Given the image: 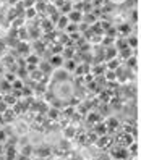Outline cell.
<instances>
[{"instance_id":"12","label":"cell","mask_w":141,"mask_h":160,"mask_svg":"<svg viewBox=\"0 0 141 160\" xmlns=\"http://www.w3.org/2000/svg\"><path fill=\"white\" fill-rule=\"evenodd\" d=\"M127 45L136 49V47H138V39H136V37H128V39H127Z\"/></svg>"},{"instance_id":"30","label":"cell","mask_w":141,"mask_h":160,"mask_svg":"<svg viewBox=\"0 0 141 160\" xmlns=\"http://www.w3.org/2000/svg\"><path fill=\"white\" fill-rule=\"evenodd\" d=\"M18 36H20V39H21V41H24V39H26V32H24V29H20V31H18Z\"/></svg>"},{"instance_id":"4","label":"cell","mask_w":141,"mask_h":160,"mask_svg":"<svg viewBox=\"0 0 141 160\" xmlns=\"http://www.w3.org/2000/svg\"><path fill=\"white\" fill-rule=\"evenodd\" d=\"M112 154H114L112 157H115V158H127V157H128V150H125V149H117V150H114Z\"/></svg>"},{"instance_id":"13","label":"cell","mask_w":141,"mask_h":160,"mask_svg":"<svg viewBox=\"0 0 141 160\" xmlns=\"http://www.w3.org/2000/svg\"><path fill=\"white\" fill-rule=\"evenodd\" d=\"M115 55H117L115 49H112V47H109V49H107V52H106V60H110V58H114Z\"/></svg>"},{"instance_id":"31","label":"cell","mask_w":141,"mask_h":160,"mask_svg":"<svg viewBox=\"0 0 141 160\" xmlns=\"http://www.w3.org/2000/svg\"><path fill=\"white\" fill-rule=\"evenodd\" d=\"M52 28H54V26H50V21H44V29H45V31H50Z\"/></svg>"},{"instance_id":"16","label":"cell","mask_w":141,"mask_h":160,"mask_svg":"<svg viewBox=\"0 0 141 160\" xmlns=\"http://www.w3.org/2000/svg\"><path fill=\"white\" fill-rule=\"evenodd\" d=\"M71 10H73V5H71L70 2L62 5V13H63V15H67V13H68V12H71Z\"/></svg>"},{"instance_id":"32","label":"cell","mask_w":141,"mask_h":160,"mask_svg":"<svg viewBox=\"0 0 141 160\" xmlns=\"http://www.w3.org/2000/svg\"><path fill=\"white\" fill-rule=\"evenodd\" d=\"M120 32H128L130 31V26L128 24H125V26H120V29H118Z\"/></svg>"},{"instance_id":"14","label":"cell","mask_w":141,"mask_h":160,"mask_svg":"<svg viewBox=\"0 0 141 160\" xmlns=\"http://www.w3.org/2000/svg\"><path fill=\"white\" fill-rule=\"evenodd\" d=\"M120 55L123 58H128L131 55V49H130V47H123V49H120Z\"/></svg>"},{"instance_id":"8","label":"cell","mask_w":141,"mask_h":160,"mask_svg":"<svg viewBox=\"0 0 141 160\" xmlns=\"http://www.w3.org/2000/svg\"><path fill=\"white\" fill-rule=\"evenodd\" d=\"M24 12H26V18H29V20H31V18H34L36 13H37L34 7H26V10H24Z\"/></svg>"},{"instance_id":"10","label":"cell","mask_w":141,"mask_h":160,"mask_svg":"<svg viewBox=\"0 0 141 160\" xmlns=\"http://www.w3.org/2000/svg\"><path fill=\"white\" fill-rule=\"evenodd\" d=\"M99 147H106L107 144H109V138H106L104 134H102L101 138H99V141H97V142H96Z\"/></svg>"},{"instance_id":"7","label":"cell","mask_w":141,"mask_h":160,"mask_svg":"<svg viewBox=\"0 0 141 160\" xmlns=\"http://www.w3.org/2000/svg\"><path fill=\"white\" fill-rule=\"evenodd\" d=\"M26 62H28V63H31V65H37V63H41V62H39V57H37V55H29V53L26 55Z\"/></svg>"},{"instance_id":"19","label":"cell","mask_w":141,"mask_h":160,"mask_svg":"<svg viewBox=\"0 0 141 160\" xmlns=\"http://www.w3.org/2000/svg\"><path fill=\"white\" fill-rule=\"evenodd\" d=\"M49 154H50L49 149H39V150H37V155H39V157H47Z\"/></svg>"},{"instance_id":"25","label":"cell","mask_w":141,"mask_h":160,"mask_svg":"<svg viewBox=\"0 0 141 160\" xmlns=\"http://www.w3.org/2000/svg\"><path fill=\"white\" fill-rule=\"evenodd\" d=\"M107 79H109V81H114V79H115V71L109 70V71H107Z\"/></svg>"},{"instance_id":"20","label":"cell","mask_w":141,"mask_h":160,"mask_svg":"<svg viewBox=\"0 0 141 160\" xmlns=\"http://www.w3.org/2000/svg\"><path fill=\"white\" fill-rule=\"evenodd\" d=\"M31 152H33V149H31V147H24V149L21 150L23 158H24V157H29V155H31Z\"/></svg>"},{"instance_id":"15","label":"cell","mask_w":141,"mask_h":160,"mask_svg":"<svg viewBox=\"0 0 141 160\" xmlns=\"http://www.w3.org/2000/svg\"><path fill=\"white\" fill-rule=\"evenodd\" d=\"M16 154H18V152H16L15 147H8V149H7V158H15Z\"/></svg>"},{"instance_id":"5","label":"cell","mask_w":141,"mask_h":160,"mask_svg":"<svg viewBox=\"0 0 141 160\" xmlns=\"http://www.w3.org/2000/svg\"><path fill=\"white\" fill-rule=\"evenodd\" d=\"M118 67H120V62H118L117 58H110V60H107V70L115 71Z\"/></svg>"},{"instance_id":"22","label":"cell","mask_w":141,"mask_h":160,"mask_svg":"<svg viewBox=\"0 0 141 160\" xmlns=\"http://www.w3.org/2000/svg\"><path fill=\"white\" fill-rule=\"evenodd\" d=\"M5 79H7L8 82H13V81L16 79V76H15L13 73H8V74H5Z\"/></svg>"},{"instance_id":"1","label":"cell","mask_w":141,"mask_h":160,"mask_svg":"<svg viewBox=\"0 0 141 160\" xmlns=\"http://www.w3.org/2000/svg\"><path fill=\"white\" fill-rule=\"evenodd\" d=\"M67 16H68V20H70L71 23H76V24H80V21L83 20V13H81V10H80V12H78V10H71V12L67 13Z\"/></svg>"},{"instance_id":"33","label":"cell","mask_w":141,"mask_h":160,"mask_svg":"<svg viewBox=\"0 0 141 160\" xmlns=\"http://www.w3.org/2000/svg\"><path fill=\"white\" fill-rule=\"evenodd\" d=\"M112 42H114V39H104V41H102V44H104V45H110Z\"/></svg>"},{"instance_id":"28","label":"cell","mask_w":141,"mask_h":160,"mask_svg":"<svg viewBox=\"0 0 141 160\" xmlns=\"http://www.w3.org/2000/svg\"><path fill=\"white\" fill-rule=\"evenodd\" d=\"M49 117L50 118H57L59 117V110H49Z\"/></svg>"},{"instance_id":"18","label":"cell","mask_w":141,"mask_h":160,"mask_svg":"<svg viewBox=\"0 0 141 160\" xmlns=\"http://www.w3.org/2000/svg\"><path fill=\"white\" fill-rule=\"evenodd\" d=\"M127 65H128L130 68H131V67H136V58H135V57H131V55H130V57L127 58Z\"/></svg>"},{"instance_id":"29","label":"cell","mask_w":141,"mask_h":160,"mask_svg":"<svg viewBox=\"0 0 141 160\" xmlns=\"http://www.w3.org/2000/svg\"><path fill=\"white\" fill-rule=\"evenodd\" d=\"M88 121H89V123H94V121H97V117H96V113H91V115L88 117Z\"/></svg>"},{"instance_id":"23","label":"cell","mask_w":141,"mask_h":160,"mask_svg":"<svg viewBox=\"0 0 141 160\" xmlns=\"http://www.w3.org/2000/svg\"><path fill=\"white\" fill-rule=\"evenodd\" d=\"M3 100H5L7 103H16V100H15V94H13V96H7Z\"/></svg>"},{"instance_id":"2","label":"cell","mask_w":141,"mask_h":160,"mask_svg":"<svg viewBox=\"0 0 141 160\" xmlns=\"http://www.w3.org/2000/svg\"><path fill=\"white\" fill-rule=\"evenodd\" d=\"M63 65V57H60V53H54L50 58V67L52 68H60Z\"/></svg>"},{"instance_id":"17","label":"cell","mask_w":141,"mask_h":160,"mask_svg":"<svg viewBox=\"0 0 141 160\" xmlns=\"http://www.w3.org/2000/svg\"><path fill=\"white\" fill-rule=\"evenodd\" d=\"M12 88L16 89V91H20V89H23V82H21L20 79H15V81L12 82Z\"/></svg>"},{"instance_id":"6","label":"cell","mask_w":141,"mask_h":160,"mask_svg":"<svg viewBox=\"0 0 141 160\" xmlns=\"http://www.w3.org/2000/svg\"><path fill=\"white\" fill-rule=\"evenodd\" d=\"M65 63V71H75V68H76V63H75L73 58H68L67 62H63Z\"/></svg>"},{"instance_id":"35","label":"cell","mask_w":141,"mask_h":160,"mask_svg":"<svg viewBox=\"0 0 141 160\" xmlns=\"http://www.w3.org/2000/svg\"><path fill=\"white\" fill-rule=\"evenodd\" d=\"M2 79H3V78H2V74H0V81H2Z\"/></svg>"},{"instance_id":"34","label":"cell","mask_w":141,"mask_h":160,"mask_svg":"<svg viewBox=\"0 0 141 160\" xmlns=\"http://www.w3.org/2000/svg\"><path fill=\"white\" fill-rule=\"evenodd\" d=\"M99 2H102V0H96V3H99Z\"/></svg>"},{"instance_id":"11","label":"cell","mask_w":141,"mask_h":160,"mask_svg":"<svg viewBox=\"0 0 141 160\" xmlns=\"http://www.w3.org/2000/svg\"><path fill=\"white\" fill-rule=\"evenodd\" d=\"M18 49H20L21 55H28V53H29V45H26L24 42H21L20 45H18Z\"/></svg>"},{"instance_id":"27","label":"cell","mask_w":141,"mask_h":160,"mask_svg":"<svg viewBox=\"0 0 141 160\" xmlns=\"http://www.w3.org/2000/svg\"><path fill=\"white\" fill-rule=\"evenodd\" d=\"M63 49H65V55H67L68 58H71V55H73V49H70V47H68V49H67V47H63Z\"/></svg>"},{"instance_id":"26","label":"cell","mask_w":141,"mask_h":160,"mask_svg":"<svg viewBox=\"0 0 141 160\" xmlns=\"http://www.w3.org/2000/svg\"><path fill=\"white\" fill-rule=\"evenodd\" d=\"M5 141H7V133L0 128V142H5Z\"/></svg>"},{"instance_id":"9","label":"cell","mask_w":141,"mask_h":160,"mask_svg":"<svg viewBox=\"0 0 141 160\" xmlns=\"http://www.w3.org/2000/svg\"><path fill=\"white\" fill-rule=\"evenodd\" d=\"M107 133V125H97L96 126V134L102 136V134H106Z\"/></svg>"},{"instance_id":"3","label":"cell","mask_w":141,"mask_h":160,"mask_svg":"<svg viewBox=\"0 0 141 160\" xmlns=\"http://www.w3.org/2000/svg\"><path fill=\"white\" fill-rule=\"evenodd\" d=\"M68 23H70L68 16H67V15H60V16H59V20H57V23H55V24H57L59 29H65Z\"/></svg>"},{"instance_id":"21","label":"cell","mask_w":141,"mask_h":160,"mask_svg":"<svg viewBox=\"0 0 141 160\" xmlns=\"http://www.w3.org/2000/svg\"><path fill=\"white\" fill-rule=\"evenodd\" d=\"M131 144H133V146H130L128 152H130V154H131V152H133V154H138V144H136V142H131Z\"/></svg>"},{"instance_id":"24","label":"cell","mask_w":141,"mask_h":160,"mask_svg":"<svg viewBox=\"0 0 141 160\" xmlns=\"http://www.w3.org/2000/svg\"><path fill=\"white\" fill-rule=\"evenodd\" d=\"M117 45H118V50H120V49H123V47H128L125 39H120V41H117Z\"/></svg>"}]
</instances>
